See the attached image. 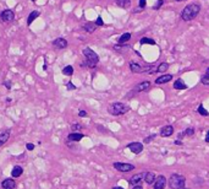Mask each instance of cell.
Listing matches in <instances>:
<instances>
[{
    "instance_id": "cell-40",
    "label": "cell",
    "mask_w": 209,
    "mask_h": 189,
    "mask_svg": "<svg viewBox=\"0 0 209 189\" xmlns=\"http://www.w3.org/2000/svg\"><path fill=\"white\" fill-rule=\"evenodd\" d=\"M4 85H5V87L7 88V90H10V88H11V82H9V81H5V82H4Z\"/></svg>"
},
{
    "instance_id": "cell-38",
    "label": "cell",
    "mask_w": 209,
    "mask_h": 189,
    "mask_svg": "<svg viewBox=\"0 0 209 189\" xmlns=\"http://www.w3.org/2000/svg\"><path fill=\"white\" fill-rule=\"evenodd\" d=\"M78 116L81 117V118H84V117H87V112H86V111H80V112H78Z\"/></svg>"
},
{
    "instance_id": "cell-2",
    "label": "cell",
    "mask_w": 209,
    "mask_h": 189,
    "mask_svg": "<svg viewBox=\"0 0 209 189\" xmlns=\"http://www.w3.org/2000/svg\"><path fill=\"white\" fill-rule=\"evenodd\" d=\"M130 111V107L122 102H114L108 107V112L112 116H122Z\"/></svg>"
},
{
    "instance_id": "cell-7",
    "label": "cell",
    "mask_w": 209,
    "mask_h": 189,
    "mask_svg": "<svg viewBox=\"0 0 209 189\" xmlns=\"http://www.w3.org/2000/svg\"><path fill=\"white\" fill-rule=\"evenodd\" d=\"M0 18H1L2 22H11V21H14V18H15L14 11H12V10H9V9L4 10V11L0 14Z\"/></svg>"
},
{
    "instance_id": "cell-26",
    "label": "cell",
    "mask_w": 209,
    "mask_h": 189,
    "mask_svg": "<svg viewBox=\"0 0 209 189\" xmlns=\"http://www.w3.org/2000/svg\"><path fill=\"white\" fill-rule=\"evenodd\" d=\"M197 112L201 114V116H203V117H207V116H209L208 114V111L203 107V104H199L198 106V108H197Z\"/></svg>"
},
{
    "instance_id": "cell-28",
    "label": "cell",
    "mask_w": 209,
    "mask_h": 189,
    "mask_svg": "<svg viewBox=\"0 0 209 189\" xmlns=\"http://www.w3.org/2000/svg\"><path fill=\"white\" fill-rule=\"evenodd\" d=\"M139 43L141 44H155V41L152 39V38H147V37H143L141 41H139Z\"/></svg>"
},
{
    "instance_id": "cell-1",
    "label": "cell",
    "mask_w": 209,
    "mask_h": 189,
    "mask_svg": "<svg viewBox=\"0 0 209 189\" xmlns=\"http://www.w3.org/2000/svg\"><path fill=\"white\" fill-rule=\"evenodd\" d=\"M201 11V6L198 4H188L187 6H185V9L182 10L181 13V18L183 21H191L195 20L196 17L198 16Z\"/></svg>"
},
{
    "instance_id": "cell-12",
    "label": "cell",
    "mask_w": 209,
    "mask_h": 189,
    "mask_svg": "<svg viewBox=\"0 0 209 189\" xmlns=\"http://www.w3.org/2000/svg\"><path fill=\"white\" fill-rule=\"evenodd\" d=\"M172 80V75L171 74H167V75H162L159 77L155 79V84L157 85H162V84H167L169 81Z\"/></svg>"
},
{
    "instance_id": "cell-41",
    "label": "cell",
    "mask_w": 209,
    "mask_h": 189,
    "mask_svg": "<svg viewBox=\"0 0 209 189\" xmlns=\"http://www.w3.org/2000/svg\"><path fill=\"white\" fill-rule=\"evenodd\" d=\"M132 189H143V187H142V184L139 183V184H136V186H133V187H132Z\"/></svg>"
},
{
    "instance_id": "cell-34",
    "label": "cell",
    "mask_w": 209,
    "mask_h": 189,
    "mask_svg": "<svg viewBox=\"0 0 209 189\" xmlns=\"http://www.w3.org/2000/svg\"><path fill=\"white\" fill-rule=\"evenodd\" d=\"M96 25H97V26H103V25H104V22H103V18H102L100 16H98V18L96 20Z\"/></svg>"
},
{
    "instance_id": "cell-27",
    "label": "cell",
    "mask_w": 209,
    "mask_h": 189,
    "mask_svg": "<svg viewBox=\"0 0 209 189\" xmlns=\"http://www.w3.org/2000/svg\"><path fill=\"white\" fill-rule=\"evenodd\" d=\"M62 74H64V75H66V76H71V75L73 74V68H72L71 65L65 66V68L62 69Z\"/></svg>"
},
{
    "instance_id": "cell-29",
    "label": "cell",
    "mask_w": 209,
    "mask_h": 189,
    "mask_svg": "<svg viewBox=\"0 0 209 189\" xmlns=\"http://www.w3.org/2000/svg\"><path fill=\"white\" fill-rule=\"evenodd\" d=\"M201 82H202L203 85H207V86H209V76L207 75V74L202 76V79H201Z\"/></svg>"
},
{
    "instance_id": "cell-24",
    "label": "cell",
    "mask_w": 209,
    "mask_h": 189,
    "mask_svg": "<svg viewBox=\"0 0 209 189\" xmlns=\"http://www.w3.org/2000/svg\"><path fill=\"white\" fill-rule=\"evenodd\" d=\"M115 1H116L117 6H120V8H124V9L130 8V5H131V1H130V0H115Z\"/></svg>"
},
{
    "instance_id": "cell-49",
    "label": "cell",
    "mask_w": 209,
    "mask_h": 189,
    "mask_svg": "<svg viewBox=\"0 0 209 189\" xmlns=\"http://www.w3.org/2000/svg\"><path fill=\"white\" fill-rule=\"evenodd\" d=\"M182 1H183V0H182Z\"/></svg>"
},
{
    "instance_id": "cell-36",
    "label": "cell",
    "mask_w": 209,
    "mask_h": 189,
    "mask_svg": "<svg viewBox=\"0 0 209 189\" xmlns=\"http://www.w3.org/2000/svg\"><path fill=\"white\" fill-rule=\"evenodd\" d=\"M66 87H67V90H76V86H75L72 82H67V84H66Z\"/></svg>"
},
{
    "instance_id": "cell-6",
    "label": "cell",
    "mask_w": 209,
    "mask_h": 189,
    "mask_svg": "<svg viewBox=\"0 0 209 189\" xmlns=\"http://www.w3.org/2000/svg\"><path fill=\"white\" fill-rule=\"evenodd\" d=\"M130 69H131L132 73H146V71H152L153 70L152 66H142V65H139L135 61L130 63Z\"/></svg>"
},
{
    "instance_id": "cell-11",
    "label": "cell",
    "mask_w": 209,
    "mask_h": 189,
    "mask_svg": "<svg viewBox=\"0 0 209 189\" xmlns=\"http://www.w3.org/2000/svg\"><path fill=\"white\" fill-rule=\"evenodd\" d=\"M174 134V128L171 125H165L160 129V136L162 138H169Z\"/></svg>"
},
{
    "instance_id": "cell-21",
    "label": "cell",
    "mask_w": 209,
    "mask_h": 189,
    "mask_svg": "<svg viewBox=\"0 0 209 189\" xmlns=\"http://www.w3.org/2000/svg\"><path fill=\"white\" fill-rule=\"evenodd\" d=\"M174 88H175V90H186V88H187V85L185 84L183 80L177 79V80L174 82Z\"/></svg>"
},
{
    "instance_id": "cell-30",
    "label": "cell",
    "mask_w": 209,
    "mask_h": 189,
    "mask_svg": "<svg viewBox=\"0 0 209 189\" xmlns=\"http://www.w3.org/2000/svg\"><path fill=\"white\" fill-rule=\"evenodd\" d=\"M82 129V127L80 125V124H77V123H73L72 125H71V130H72V133L73 131H80Z\"/></svg>"
},
{
    "instance_id": "cell-47",
    "label": "cell",
    "mask_w": 209,
    "mask_h": 189,
    "mask_svg": "<svg viewBox=\"0 0 209 189\" xmlns=\"http://www.w3.org/2000/svg\"><path fill=\"white\" fill-rule=\"evenodd\" d=\"M32 1H37V0H32Z\"/></svg>"
},
{
    "instance_id": "cell-32",
    "label": "cell",
    "mask_w": 209,
    "mask_h": 189,
    "mask_svg": "<svg viewBox=\"0 0 209 189\" xmlns=\"http://www.w3.org/2000/svg\"><path fill=\"white\" fill-rule=\"evenodd\" d=\"M193 134H195V129L193 128H187L185 130V135H187V136H192Z\"/></svg>"
},
{
    "instance_id": "cell-13",
    "label": "cell",
    "mask_w": 209,
    "mask_h": 189,
    "mask_svg": "<svg viewBox=\"0 0 209 189\" xmlns=\"http://www.w3.org/2000/svg\"><path fill=\"white\" fill-rule=\"evenodd\" d=\"M149 87H151V82L149 81H143V82L138 84L136 87L133 88L132 92H143V91H147Z\"/></svg>"
},
{
    "instance_id": "cell-5",
    "label": "cell",
    "mask_w": 209,
    "mask_h": 189,
    "mask_svg": "<svg viewBox=\"0 0 209 189\" xmlns=\"http://www.w3.org/2000/svg\"><path fill=\"white\" fill-rule=\"evenodd\" d=\"M114 168L117 170L119 172H122V173H126V172H130V171H133L135 170V166L131 165V163H125V162H115L112 163Z\"/></svg>"
},
{
    "instance_id": "cell-31",
    "label": "cell",
    "mask_w": 209,
    "mask_h": 189,
    "mask_svg": "<svg viewBox=\"0 0 209 189\" xmlns=\"http://www.w3.org/2000/svg\"><path fill=\"white\" fill-rule=\"evenodd\" d=\"M164 4V0H158L155 4H154V6H153V9L154 10H159L160 8H162V5Z\"/></svg>"
},
{
    "instance_id": "cell-44",
    "label": "cell",
    "mask_w": 209,
    "mask_h": 189,
    "mask_svg": "<svg viewBox=\"0 0 209 189\" xmlns=\"http://www.w3.org/2000/svg\"><path fill=\"white\" fill-rule=\"evenodd\" d=\"M112 189H125V188H122V187H112Z\"/></svg>"
},
{
    "instance_id": "cell-18",
    "label": "cell",
    "mask_w": 209,
    "mask_h": 189,
    "mask_svg": "<svg viewBox=\"0 0 209 189\" xmlns=\"http://www.w3.org/2000/svg\"><path fill=\"white\" fill-rule=\"evenodd\" d=\"M10 134H11V131L10 129H6L5 131H2L1 134H0V146L4 145L7 140H9V138H10Z\"/></svg>"
},
{
    "instance_id": "cell-39",
    "label": "cell",
    "mask_w": 209,
    "mask_h": 189,
    "mask_svg": "<svg viewBox=\"0 0 209 189\" xmlns=\"http://www.w3.org/2000/svg\"><path fill=\"white\" fill-rule=\"evenodd\" d=\"M185 136H186V135H185V131H182V133H180V134L177 135V140H180V139L182 140V139H183Z\"/></svg>"
},
{
    "instance_id": "cell-14",
    "label": "cell",
    "mask_w": 209,
    "mask_h": 189,
    "mask_svg": "<svg viewBox=\"0 0 209 189\" xmlns=\"http://www.w3.org/2000/svg\"><path fill=\"white\" fill-rule=\"evenodd\" d=\"M1 187H2V189H14L16 187V182L12 178H6L2 181Z\"/></svg>"
},
{
    "instance_id": "cell-37",
    "label": "cell",
    "mask_w": 209,
    "mask_h": 189,
    "mask_svg": "<svg viewBox=\"0 0 209 189\" xmlns=\"http://www.w3.org/2000/svg\"><path fill=\"white\" fill-rule=\"evenodd\" d=\"M26 149L29 150V151H32V150L34 149V145H33V144H31V143H28V144H26Z\"/></svg>"
},
{
    "instance_id": "cell-42",
    "label": "cell",
    "mask_w": 209,
    "mask_h": 189,
    "mask_svg": "<svg viewBox=\"0 0 209 189\" xmlns=\"http://www.w3.org/2000/svg\"><path fill=\"white\" fill-rule=\"evenodd\" d=\"M206 143H209V130L207 131V135H206Z\"/></svg>"
},
{
    "instance_id": "cell-16",
    "label": "cell",
    "mask_w": 209,
    "mask_h": 189,
    "mask_svg": "<svg viewBox=\"0 0 209 189\" xmlns=\"http://www.w3.org/2000/svg\"><path fill=\"white\" fill-rule=\"evenodd\" d=\"M143 179H144V182H146L147 184H154L157 177H155V173H153V172H144Z\"/></svg>"
},
{
    "instance_id": "cell-25",
    "label": "cell",
    "mask_w": 209,
    "mask_h": 189,
    "mask_svg": "<svg viewBox=\"0 0 209 189\" xmlns=\"http://www.w3.org/2000/svg\"><path fill=\"white\" fill-rule=\"evenodd\" d=\"M167 69H169V64L167 63H160L157 68V71L158 73H165Z\"/></svg>"
},
{
    "instance_id": "cell-46",
    "label": "cell",
    "mask_w": 209,
    "mask_h": 189,
    "mask_svg": "<svg viewBox=\"0 0 209 189\" xmlns=\"http://www.w3.org/2000/svg\"><path fill=\"white\" fill-rule=\"evenodd\" d=\"M176 1H182V0H176Z\"/></svg>"
},
{
    "instance_id": "cell-19",
    "label": "cell",
    "mask_w": 209,
    "mask_h": 189,
    "mask_svg": "<svg viewBox=\"0 0 209 189\" xmlns=\"http://www.w3.org/2000/svg\"><path fill=\"white\" fill-rule=\"evenodd\" d=\"M96 29H97L96 22H86L83 25V29L88 33H93L96 31Z\"/></svg>"
},
{
    "instance_id": "cell-23",
    "label": "cell",
    "mask_w": 209,
    "mask_h": 189,
    "mask_svg": "<svg viewBox=\"0 0 209 189\" xmlns=\"http://www.w3.org/2000/svg\"><path fill=\"white\" fill-rule=\"evenodd\" d=\"M39 16V11H32L31 14H29V16H28V18H27V25L29 26L37 17Z\"/></svg>"
},
{
    "instance_id": "cell-20",
    "label": "cell",
    "mask_w": 209,
    "mask_h": 189,
    "mask_svg": "<svg viewBox=\"0 0 209 189\" xmlns=\"http://www.w3.org/2000/svg\"><path fill=\"white\" fill-rule=\"evenodd\" d=\"M23 173V168L21 167V166H15L14 168H12V171H11V176H12V178H17V177H20V176Z\"/></svg>"
},
{
    "instance_id": "cell-43",
    "label": "cell",
    "mask_w": 209,
    "mask_h": 189,
    "mask_svg": "<svg viewBox=\"0 0 209 189\" xmlns=\"http://www.w3.org/2000/svg\"><path fill=\"white\" fill-rule=\"evenodd\" d=\"M175 145H182V141H180V140H175Z\"/></svg>"
},
{
    "instance_id": "cell-8",
    "label": "cell",
    "mask_w": 209,
    "mask_h": 189,
    "mask_svg": "<svg viewBox=\"0 0 209 189\" xmlns=\"http://www.w3.org/2000/svg\"><path fill=\"white\" fill-rule=\"evenodd\" d=\"M127 147L133 152V154H136V155H138L141 154L142 151H143V144L142 143H138V141H135V143H130Z\"/></svg>"
},
{
    "instance_id": "cell-3",
    "label": "cell",
    "mask_w": 209,
    "mask_h": 189,
    "mask_svg": "<svg viewBox=\"0 0 209 189\" xmlns=\"http://www.w3.org/2000/svg\"><path fill=\"white\" fill-rule=\"evenodd\" d=\"M185 183H186L185 177L181 175H177V173L171 175L169 178V187L171 189H183Z\"/></svg>"
},
{
    "instance_id": "cell-10",
    "label": "cell",
    "mask_w": 209,
    "mask_h": 189,
    "mask_svg": "<svg viewBox=\"0 0 209 189\" xmlns=\"http://www.w3.org/2000/svg\"><path fill=\"white\" fill-rule=\"evenodd\" d=\"M83 136L84 135L82 134V133H80V131H73V133L69 134V136H67V141H70V143H72V141L78 143L80 140L83 139Z\"/></svg>"
},
{
    "instance_id": "cell-4",
    "label": "cell",
    "mask_w": 209,
    "mask_h": 189,
    "mask_svg": "<svg viewBox=\"0 0 209 189\" xmlns=\"http://www.w3.org/2000/svg\"><path fill=\"white\" fill-rule=\"evenodd\" d=\"M83 55H84V58H86V60H87V64H88L89 68H94L98 64V61H99L98 54L94 50H92L91 48H84Z\"/></svg>"
},
{
    "instance_id": "cell-45",
    "label": "cell",
    "mask_w": 209,
    "mask_h": 189,
    "mask_svg": "<svg viewBox=\"0 0 209 189\" xmlns=\"http://www.w3.org/2000/svg\"><path fill=\"white\" fill-rule=\"evenodd\" d=\"M207 75H208V76H209V68H208V69H207Z\"/></svg>"
},
{
    "instance_id": "cell-15",
    "label": "cell",
    "mask_w": 209,
    "mask_h": 189,
    "mask_svg": "<svg viewBox=\"0 0 209 189\" xmlns=\"http://www.w3.org/2000/svg\"><path fill=\"white\" fill-rule=\"evenodd\" d=\"M143 177H144V173H137V175L132 176L131 178H130V184L133 187V186H136V184H139V183H142V179H143Z\"/></svg>"
},
{
    "instance_id": "cell-17",
    "label": "cell",
    "mask_w": 209,
    "mask_h": 189,
    "mask_svg": "<svg viewBox=\"0 0 209 189\" xmlns=\"http://www.w3.org/2000/svg\"><path fill=\"white\" fill-rule=\"evenodd\" d=\"M53 44H54V47H55V48L64 49V48H66V47H67V41H66V39H64V38H56L55 41L53 42Z\"/></svg>"
},
{
    "instance_id": "cell-22",
    "label": "cell",
    "mask_w": 209,
    "mask_h": 189,
    "mask_svg": "<svg viewBox=\"0 0 209 189\" xmlns=\"http://www.w3.org/2000/svg\"><path fill=\"white\" fill-rule=\"evenodd\" d=\"M131 39V33H128V32H126V33H124L120 38H119V44H124V43H126V42H128Z\"/></svg>"
},
{
    "instance_id": "cell-33",
    "label": "cell",
    "mask_w": 209,
    "mask_h": 189,
    "mask_svg": "<svg viewBox=\"0 0 209 189\" xmlns=\"http://www.w3.org/2000/svg\"><path fill=\"white\" fill-rule=\"evenodd\" d=\"M154 138H155V134H152V135H149V136H147L146 139H144V144H148L149 141H152Z\"/></svg>"
},
{
    "instance_id": "cell-35",
    "label": "cell",
    "mask_w": 209,
    "mask_h": 189,
    "mask_svg": "<svg viewBox=\"0 0 209 189\" xmlns=\"http://www.w3.org/2000/svg\"><path fill=\"white\" fill-rule=\"evenodd\" d=\"M146 4H147V0H139V8L143 10L146 8Z\"/></svg>"
},
{
    "instance_id": "cell-9",
    "label": "cell",
    "mask_w": 209,
    "mask_h": 189,
    "mask_svg": "<svg viewBox=\"0 0 209 189\" xmlns=\"http://www.w3.org/2000/svg\"><path fill=\"white\" fill-rule=\"evenodd\" d=\"M167 186V178L164 176H159L154 182V189H164Z\"/></svg>"
},
{
    "instance_id": "cell-48",
    "label": "cell",
    "mask_w": 209,
    "mask_h": 189,
    "mask_svg": "<svg viewBox=\"0 0 209 189\" xmlns=\"http://www.w3.org/2000/svg\"><path fill=\"white\" fill-rule=\"evenodd\" d=\"M183 189H186V188H183Z\"/></svg>"
}]
</instances>
